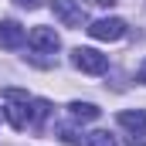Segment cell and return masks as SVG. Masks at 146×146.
<instances>
[{"instance_id": "obj_1", "label": "cell", "mask_w": 146, "mask_h": 146, "mask_svg": "<svg viewBox=\"0 0 146 146\" xmlns=\"http://www.w3.org/2000/svg\"><path fill=\"white\" fill-rule=\"evenodd\" d=\"M119 126L129 133V136H126L129 146H146V109H126V112H119Z\"/></svg>"}, {"instance_id": "obj_2", "label": "cell", "mask_w": 146, "mask_h": 146, "mask_svg": "<svg viewBox=\"0 0 146 146\" xmlns=\"http://www.w3.org/2000/svg\"><path fill=\"white\" fill-rule=\"evenodd\" d=\"M51 10L65 27H82L88 21V10H85L82 0H51Z\"/></svg>"}, {"instance_id": "obj_3", "label": "cell", "mask_w": 146, "mask_h": 146, "mask_svg": "<svg viewBox=\"0 0 146 146\" xmlns=\"http://www.w3.org/2000/svg\"><path fill=\"white\" fill-rule=\"evenodd\" d=\"M72 65L78 72H85V75H102L109 68V58L102 51H95V48H75L72 51Z\"/></svg>"}, {"instance_id": "obj_4", "label": "cell", "mask_w": 146, "mask_h": 146, "mask_svg": "<svg viewBox=\"0 0 146 146\" xmlns=\"http://www.w3.org/2000/svg\"><path fill=\"white\" fill-rule=\"evenodd\" d=\"M27 44L34 48L37 54H54V51L61 48V37H58V31H54V27H31Z\"/></svg>"}, {"instance_id": "obj_5", "label": "cell", "mask_w": 146, "mask_h": 146, "mask_svg": "<svg viewBox=\"0 0 146 146\" xmlns=\"http://www.w3.org/2000/svg\"><path fill=\"white\" fill-rule=\"evenodd\" d=\"M88 34L95 37V41H119V37H126V21H119V17H102V21L88 24Z\"/></svg>"}, {"instance_id": "obj_6", "label": "cell", "mask_w": 146, "mask_h": 146, "mask_svg": "<svg viewBox=\"0 0 146 146\" xmlns=\"http://www.w3.org/2000/svg\"><path fill=\"white\" fill-rule=\"evenodd\" d=\"M24 41H27V31H24L17 21H0V48H7V51H17Z\"/></svg>"}, {"instance_id": "obj_7", "label": "cell", "mask_w": 146, "mask_h": 146, "mask_svg": "<svg viewBox=\"0 0 146 146\" xmlns=\"http://www.w3.org/2000/svg\"><path fill=\"white\" fill-rule=\"evenodd\" d=\"M48 115H51V102L48 99H31V129H41Z\"/></svg>"}, {"instance_id": "obj_8", "label": "cell", "mask_w": 146, "mask_h": 146, "mask_svg": "<svg viewBox=\"0 0 146 146\" xmlns=\"http://www.w3.org/2000/svg\"><path fill=\"white\" fill-rule=\"evenodd\" d=\"M68 112H72V119H82V122L99 119V106H92V102H72V106H68Z\"/></svg>"}, {"instance_id": "obj_9", "label": "cell", "mask_w": 146, "mask_h": 146, "mask_svg": "<svg viewBox=\"0 0 146 146\" xmlns=\"http://www.w3.org/2000/svg\"><path fill=\"white\" fill-rule=\"evenodd\" d=\"M85 143H88V146H115V136L106 133V129H95V133L85 136Z\"/></svg>"}, {"instance_id": "obj_10", "label": "cell", "mask_w": 146, "mask_h": 146, "mask_svg": "<svg viewBox=\"0 0 146 146\" xmlns=\"http://www.w3.org/2000/svg\"><path fill=\"white\" fill-rule=\"evenodd\" d=\"M58 136H61L65 143H72V146L85 139V133H78V129H75V126H68V122H61V126H58Z\"/></svg>"}, {"instance_id": "obj_11", "label": "cell", "mask_w": 146, "mask_h": 146, "mask_svg": "<svg viewBox=\"0 0 146 146\" xmlns=\"http://www.w3.org/2000/svg\"><path fill=\"white\" fill-rule=\"evenodd\" d=\"M14 3H17V7H27V10H37L44 0H14Z\"/></svg>"}, {"instance_id": "obj_12", "label": "cell", "mask_w": 146, "mask_h": 146, "mask_svg": "<svg viewBox=\"0 0 146 146\" xmlns=\"http://www.w3.org/2000/svg\"><path fill=\"white\" fill-rule=\"evenodd\" d=\"M95 3H99V7H115L119 0H95Z\"/></svg>"}, {"instance_id": "obj_13", "label": "cell", "mask_w": 146, "mask_h": 146, "mask_svg": "<svg viewBox=\"0 0 146 146\" xmlns=\"http://www.w3.org/2000/svg\"><path fill=\"white\" fill-rule=\"evenodd\" d=\"M139 82H143V85H146V61H143V65H139Z\"/></svg>"}]
</instances>
